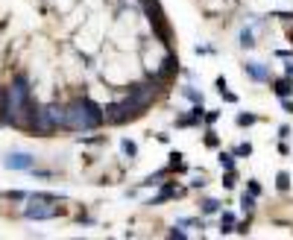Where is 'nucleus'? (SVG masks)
<instances>
[{"mask_svg": "<svg viewBox=\"0 0 293 240\" xmlns=\"http://www.w3.org/2000/svg\"><path fill=\"white\" fill-rule=\"evenodd\" d=\"M278 138H281V141H284V138H290V126H281V129H278Z\"/></svg>", "mask_w": 293, "mask_h": 240, "instance_id": "c85d7f7f", "label": "nucleus"}, {"mask_svg": "<svg viewBox=\"0 0 293 240\" xmlns=\"http://www.w3.org/2000/svg\"><path fill=\"white\" fill-rule=\"evenodd\" d=\"M167 234H170V237H179V240H182V237H188V234H185V231H179V228H170Z\"/></svg>", "mask_w": 293, "mask_h": 240, "instance_id": "c756f323", "label": "nucleus"}, {"mask_svg": "<svg viewBox=\"0 0 293 240\" xmlns=\"http://www.w3.org/2000/svg\"><path fill=\"white\" fill-rule=\"evenodd\" d=\"M273 91H276L278 100H284L287 94H293V79L290 76H284V79H273Z\"/></svg>", "mask_w": 293, "mask_h": 240, "instance_id": "1a4fd4ad", "label": "nucleus"}, {"mask_svg": "<svg viewBox=\"0 0 293 240\" xmlns=\"http://www.w3.org/2000/svg\"><path fill=\"white\" fill-rule=\"evenodd\" d=\"M176 70H179V59H176L173 53H167V56H164V62H161V68L153 70V79H155V82H167Z\"/></svg>", "mask_w": 293, "mask_h": 240, "instance_id": "0eeeda50", "label": "nucleus"}, {"mask_svg": "<svg viewBox=\"0 0 293 240\" xmlns=\"http://www.w3.org/2000/svg\"><path fill=\"white\" fill-rule=\"evenodd\" d=\"M65 111H68V132H94V129H100V123L91 117V111H88L82 97L70 100L65 105Z\"/></svg>", "mask_w": 293, "mask_h": 240, "instance_id": "f257e3e1", "label": "nucleus"}, {"mask_svg": "<svg viewBox=\"0 0 293 240\" xmlns=\"http://www.w3.org/2000/svg\"><path fill=\"white\" fill-rule=\"evenodd\" d=\"M235 123H238V126H252V123H258V117H255V114H238V117H235Z\"/></svg>", "mask_w": 293, "mask_h": 240, "instance_id": "a211bd4d", "label": "nucleus"}, {"mask_svg": "<svg viewBox=\"0 0 293 240\" xmlns=\"http://www.w3.org/2000/svg\"><path fill=\"white\" fill-rule=\"evenodd\" d=\"M246 190L258 196V193H261V185H258V179H249V182H246Z\"/></svg>", "mask_w": 293, "mask_h": 240, "instance_id": "412c9836", "label": "nucleus"}, {"mask_svg": "<svg viewBox=\"0 0 293 240\" xmlns=\"http://www.w3.org/2000/svg\"><path fill=\"white\" fill-rule=\"evenodd\" d=\"M217 161H220L223 170H235V153H220L217 155Z\"/></svg>", "mask_w": 293, "mask_h": 240, "instance_id": "4468645a", "label": "nucleus"}, {"mask_svg": "<svg viewBox=\"0 0 293 240\" xmlns=\"http://www.w3.org/2000/svg\"><path fill=\"white\" fill-rule=\"evenodd\" d=\"M182 158H185V155L179 153V150H173V153H170V164H176V161H182Z\"/></svg>", "mask_w": 293, "mask_h": 240, "instance_id": "cd10ccee", "label": "nucleus"}, {"mask_svg": "<svg viewBox=\"0 0 293 240\" xmlns=\"http://www.w3.org/2000/svg\"><path fill=\"white\" fill-rule=\"evenodd\" d=\"M243 155H252V144L249 141H243V144L235 147V158H243Z\"/></svg>", "mask_w": 293, "mask_h": 240, "instance_id": "f3484780", "label": "nucleus"}, {"mask_svg": "<svg viewBox=\"0 0 293 240\" xmlns=\"http://www.w3.org/2000/svg\"><path fill=\"white\" fill-rule=\"evenodd\" d=\"M241 47L243 50H252V47H255V35H252V30H241Z\"/></svg>", "mask_w": 293, "mask_h": 240, "instance_id": "ddd939ff", "label": "nucleus"}, {"mask_svg": "<svg viewBox=\"0 0 293 240\" xmlns=\"http://www.w3.org/2000/svg\"><path fill=\"white\" fill-rule=\"evenodd\" d=\"M284 76H290V79H293V65H287V68H284Z\"/></svg>", "mask_w": 293, "mask_h": 240, "instance_id": "2f4dec72", "label": "nucleus"}, {"mask_svg": "<svg viewBox=\"0 0 293 240\" xmlns=\"http://www.w3.org/2000/svg\"><path fill=\"white\" fill-rule=\"evenodd\" d=\"M206 147H220V138H217V132H211V129L206 132Z\"/></svg>", "mask_w": 293, "mask_h": 240, "instance_id": "6ab92c4d", "label": "nucleus"}, {"mask_svg": "<svg viewBox=\"0 0 293 240\" xmlns=\"http://www.w3.org/2000/svg\"><path fill=\"white\" fill-rule=\"evenodd\" d=\"M243 70H246V76H252L255 82H270V70L264 68L261 62H246Z\"/></svg>", "mask_w": 293, "mask_h": 240, "instance_id": "6e6552de", "label": "nucleus"}, {"mask_svg": "<svg viewBox=\"0 0 293 240\" xmlns=\"http://www.w3.org/2000/svg\"><path fill=\"white\" fill-rule=\"evenodd\" d=\"M220 223H229V225H235V214H232V211H223V214H220Z\"/></svg>", "mask_w": 293, "mask_h": 240, "instance_id": "5701e85b", "label": "nucleus"}, {"mask_svg": "<svg viewBox=\"0 0 293 240\" xmlns=\"http://www.w3.org/2000/svg\"><path fill=\"white\" fill-rule=\"evenodd\" d=\"M217 117H220V111H206V117H203V120L211 126V123H217Z\"/></svg>", "mask_w": 293, "mask_h": 240, "instance_id": "b1692460", "label": "nucleus"}, {"mask_svg": "<svg viewBox=\"0 0 293 240\" xmlns=\"http://www.w3.org/2000/svg\"><path fill=\"white\" fill-rule=\"evenodd\" d=\"M200 211H203V214H217V211H220V202H217V199H203V202H200Z\"/></svg>", "mask_w": 293, "mask_h": 240, "instance_id": "2eb2a0df", "label": "nucleus"}, {"mask_svg": "<svg viewBox=\"0 0 293 240\" xmlns=\"http://www.w3.org/2000/svg\"><path fill=\"white\" fill-rule=\"evenodd\" d=\"M214 88H217V91H226V88H229V82H226V76H217V82H214Z\"/></svg>", "mask_w": 293, "mask_h": 240, "instance_id": "a878e982", "label": "nucleus"}, {"mask_svg": "<svg viewBox=\"0 0 293 240\" xmlns=\"http://www.w3.org/2000/svg\"><path fill=\"white\" fill-rule=\"evenodd\" d=\"M276 188L281 190V193H287V190H290V173H287V170H278L276 173Z\"/></svg>", "mask_w": 293, "mask_h": 240, "instance_id": "9b49d317", "label": "nucleus"}, {"mask_svg": "<svg viewBox=\"0 0 293 240\" xmlns=\"http://www.w3.org/2000/svg\"><path fill=\"white\" fill-rule=\"evenodd\" d=\"M182 94L188 97L190 103H203V94H200V91H197L193 85H185V88H182Z\"/></svg>", "mask_w": 293, "mask_h": 240, "instance_id": "dca6fc26", "label": "nucleus"}, {"mask_svg": "<svg viewBox=\"0 0 293 240\" xmlns=\"http://www.w3.org/2000/svg\"><path fill=\"white\" fill-rule=\"evenodd\" d=\"M220 97H223L226 103H238V94H232V91H220Z\"/></svg>", "mask_w": 293, "mask_h": 240, "instance_id": "393cba45", "label": "nucleus"}, {"mask_svg": "<svg viewBox=\"0 0 293 240\" xmlns=\"http://www.w3.org/2000/svg\"><path fill=\"white\" fill-rule=\"evenodd\" d=\"M141 6H144V15L150 21V27H153V35L161 41V44H170V24H167V15H164V9H161V3L158 0H141Z\"/></svg>", "mask_w": 293, "mask_h": 240, "instance_id": "f03ea898", "label": "nucleus"}, {"mask_svg": "<svg viewBox=\"0 0 293 240\" xmlns=\"http://www.w3.org/2000/svg\"><path fill=\"white\" fill-rule=\"evenodd\" d=\"M121 150H123V155H126V158H135V155H138V144H135V141H129V138H123V141H121Z\"/></svg>", "mask_w": 293, "mask_h": 240, "instance_id": "f8f14e48", "label": "nucleus"}, {"mask_svg": "<svg viewBox=\"0 0 293 240\" xmlns=\"http://www.w3.org/2000/svg\"><path fill=\"white\" fill-rule=\"evenodd\" d=\"M103 114H106V123H109V126H123V123H129V120H138L144 111L126 97V100H118V103H106Z\"/></svg>", "mask_w": 293, "mask_h": 240, "instance_id": "7ed1b4c3", "label": "nucleus"}, {"mask_svg": "<svg viewBox=\"0 0 293 240\" xmlns=\"http://www.w3.org/2000/svg\"><path fill=\"white\" fill-rule=\"evenodd\" d=\"M155 94H158V88L153 82H135V85H129V100L138 105L141 111H147L150 103L155 100Z\"/></svg>", "mask_w": 293, "mask_h": 240, "instance_id": "39448f33", "label": "nucleus"}, {"mask_svg": "<svg viewBox=\"0 0 293 240\" xmlns=\"http://www.w3.org/2000/svg\"><path fill=\"white\" fill-rule=\"evenodd\" d=\"M3 167H6V170H33V167H35V155L21 153V150H15V153H6V158H3Z\"/></svg>", "mask_w": 293, "mask_h": 240, "instance_id": "423d86ee", "label": "nucleus"}, {"mask_svg": "<svg viewBox=\"0 0 293 240\" xmlns=\"http://www.w3.org/2000/svg\"><path fill=\"white\" fill-rule=\"evenodd\" d=\"M223 188H235V170H226V176H223Z\"/></svg>", "mask_w": 293, "mask_h": 240, "instance_id": "aec40b11", "label": "nucleus"}, {"mask_svg": "<svg viewBox=\"0 0 293 240\" xmlns=\"http://www.w3.org/2000/svg\"><path fill=\"white\" fill-rule=\"evenodd\" d=\"M241 208L246 211V214H252V211L258 208V202H255V193H246V190H243V193H241Z\"/></svg>", "mask_w": 293, "mask_h": 240, "instance_id": "9d476101", "label": "nucleus"}, {"mask_svg": "<svg viewBox=\"0 0 293 240\" xmlns=\"http://www.w3.org/2000/svg\"><path fill=\"white\" fill-rule=\"evenodd\" d=\"M0 88H3V85H0Z\"/></svg>", "mask_w": 293, "mask_h": 240, "instance_id": "473e14b6", "label": "nucleus"}, {"mask_svg": "<svg viewBox=\"0 0 293 240\" xmlns=\"http://www.w3.org/2000/svg\"><path fill=\"white\" fill-rule=\"evenodd\" d=\"M30 205L24 208V217L27 220H53L59 214V208L50 205V199H38V196H27Z\"/></svg>", "mask_w": 293, "mask_h": 240, "instance_id": "20e7f679", "label": "nucleus"}, {"mask_svg": "<svg viewBox=\"0 0 293 240\" xmlns=\"http://www.w3.org/2000/svg\"><path fill=\"white\" fill-rule=\"evenodd\" d=\"M273 18H281V21H293V12H276Z\"/></svg>", "mask_w": 293, "mask_h": 240, "instance_id": "7c9ffc66", "label": "nucleus"}, {"mask_svg": "<svg viewBox=\"0 0 293 240\" xmlns=\"http://www.w3.org/2000/svg\"><path fill=\"white\" fill-rule=\"evenodd\" d=\"M235 231V225H229V223H220V234H232Z\"/></svg>", "mask_w": 293, "mask_h": 240, "instance_id": "bb28decb", "label": "nucleus"}, {"mask_svg": "<svg viewBox=\"0 0 293 240\" xmlns=\"http://www.w3.org/2000/svg\"><path fill=\"white\" fill-rule=\"evenodd\" d=\"M27 196H30V193H24V190H9V193H6V199H27Z\"/></svg>", "mask_w": 293, "mask_h": 240, "instance_id": "4be33fe9", "label": "nucleus"}]
</instances>
